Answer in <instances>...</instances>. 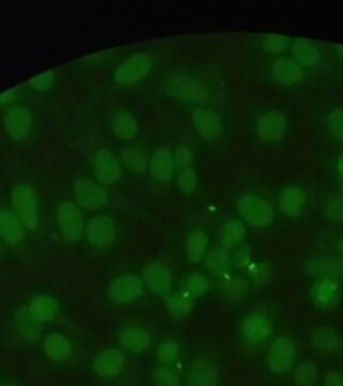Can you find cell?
<instances>
[{"label": "cell", "mask_w": 343, "mask_h": 386, "mask_svg": "<svg viewBox=\"0 0 343 386\" xmlns=\"http://www.w3.org/2000/svg\"><path fill=\"white\" fill-rule=\"evenodd\" d=\"M237 211L253 227H266L274 219V208L271 202L252 193L239 199Z\"/></svg>", "instance_id": "obj_1"}, {"label": "cell", "mask_w": 343, "mask_h": 386, "mask_svg": "<svg viewBox=\"0 0 343 386\" xmlns=\"http://www.w3.org/2000/svg\"><path fill=\"white\" fill-rule=\"evenodd\" d=\"M12 204L24 224L34 230L38 224V207L33 189L26 185H18L12 192Z\"/></svg>", "instance_id": "obj_2"}, {"label": "cell", "mask_w": 343, "mask_h": 386, "mask_svg": "<svg viewBox=\"0 0 343 386\" xmlns=\"http://www.w3.org/2000/svg\"><path fill=\"white\" fill-rule=\"evenodd\" d=\"M168 92L172 95L193 102H204L208 97L206 86L188 75H174L168 82Z\"/></svg>", "instance_id": "obj_3"}, {"label": "cell", "mask_w": 343, "mask_h": 386, "mask_svg": "<svg viewBox=\"0 0 343 386\" xmlns=\"http://www.w3.org/2000/svg\"><path fill=\"white\" fill-rule=\"evenodd\" d=\"M152 61L148 56L135 54L121 63L115 72V79L119 83H133L149 72Z\"/></svg>", "instance_id": "obj_4"}, {"label": "cell", "mask_w": 343, "mask_h": 386, "mask_svg": "<svg viewBox=\"0 0 343 386\" xmlns=\"http://www.w3.org/2000/svg\"><path fill=\"white\" fill-rule=\"evenodd\" d=\"M58 221L67 239L76 240L83 231L82 215L74 204L62 202L58 208Z\"/></svg>", "instance_id": "obj_5"}, {"label": "cell", "mask_w": 343, "mask_h": 386, "mask_svg": "<svg viewBox=\"0 0 343 386\" xmlns=\"http://www.w3.org/2000/svg\"><path fill=\"white\" fill-rule=\"evenodd\" d=\"M74 193H76V200L83 207L97 208L103 205L108 200L106 191L101 185L86 179L76 182L74 184Z\"/></svg>", "instance_id": "obj_6"}, {"label": "cell", "mask_w": 343, "mask_h": 386, "mask_svg": "<svg viewBox=\"0 0 343 386\" xmlns=\"http://www.w3.org/2000/svg\"><path fill=\"white\" fill-rule=\"evenodd\" d=\"M256 130L265 141H278L285 134L286 118L279 111H268L258 121Z\"/></svg>", "instance_id": "obj_7"}, {"label": "cell", "mask_w": 343, "mask_h": 386, "mask_svg": "<svg viewBox=\"0 0 343 386\" xmlns=\"http://www.w3.org/2000/svg\"><path fill=\"white\" fill-rule=\"evenodd\" d=\"M89 240L97 247H105L115 238V225L112 219L106 216L93 218L87 227Z\"/></svg>", "instance_id": "obj_8"}, {"label": "cell", "mask_w": 343, "mask_h": 386, "mask_svg": "<svg viewBox=\"0 0 343 386\" xmlns=\"http://www.w3.org/2000/svg\"><path fill=\"white\" fill-rule=\"evenodd\" d=\"M142 290V283L135 276H122L110 286V298L117 303H126L137 298Z\"/></svg>", "instance_id": "obj_9"}, {"label": "cell", "mask_w": 343, "mask_h": 386, "mask_svg": "<svg viewBox=\"0 0 343 386\" xmlns=\"http://www.w3.org/2000/svg\"><path fill=\"white\" fill-rule=\"evenodd\" d=\"M193 122L197 131L206 140H215L221 133V120L215 111L196 109L193 111Z\"/></svg>", "instance_id": "obj_10"}, {"label": "cell", "mask_w": 343, "mask_h": 386, "mask_svg": "<svg viewBox=\"0 0 343 386\" xmlns=\"http://www.w3.org/2000/svg\"><path fill=\"white\" fill-rule=\"evenodd\" d=\"M294 346L287 338L278 339L269 355V365L275 373H286L287 370L291 367L292 360H294Z\"/></svg>", "instance_id": "obj_11"}, {"label": "cell", "mask_w": 343, "mask_h": 386, "mask_svg": "<svg viewBox=\"0 0 343 386\" xmlns=\"http://www.w3.org/2000/svg\"><path fill=\"white\" fill-rule=\"evenodd\" d=\"M144 279L157 294H165L171 290V274L161 263H151L144 271Z\"/></svg>", "instance_id": "obj_12"}, {"label": "cell", "mask_w": 343, "mask_h": 386, "mask_svg": "<svg viewBox=\"0 0 343 386\" xmlns=\"http://www.w3.org/2000/svg\"><path fill=\"white\" fill-rule=\"evenodd\" d=\"M307 271L312 276L335 278L343 275V262L333 257H317L307 263Z\"/></svg>", "instance_id": "obj_13"}, {"label": "cell", "mask_w": 343, "mask_h": 386, "mask_svg": "<svg viewBox=\"0 0 343 386\" xmlns=\"http://www.w3.org/2000/svg\"><path fill=\"white\" fill-rule=\"evenodd\" d=\"M30 128H31L30 111L22 106L14 108L8 111L6 117V129L12 138L19 140L23 136L27 134Z\"/></svg>", "instance_id": "obj_14"}, {"label": "cell", "mask_w": 343, "mask_h": 386, "mask_svg": "<svg viewBox=\"0 0 343 386\" xmlns=\"http://www.w3.org/2000/svg\"><path fill=\"white\" fill-rule=\"evenodd\" d=\"M272 75L274 78L283 83V85H292L299 82L303 78V69L301 67V65L295 63L291 59L282 58L279 61H276L272 66Z\"/></svg>", "instance_id": "obj_15"}, {"label": "cell", "mask_w": 343, "mask_h": 386, "mask_svg": "<svg viewBox=\"0 0 343 386\" xmlns=\"http://www.w3.org/2000/svg\"><path fill=\"white\" fill-rule=\"evenodd\" d=\"M96 173L99 182L105 184H112L118 179L119 166L109 152H98L96 156Z\"/></svg>", "instance_id": "obj_16"}, {"label": "cell", "mask_w": 343, "mask_h": 386, "mask_svg": "<svg viewBox=\"0 0 343 386\" xmlns=\"http://www.w3.org/2000/svg\"><path fill=\"white\" fill-rule=\"evenodd\" d=\"M341 290L337 282L326 279L314 289V300L322 309H330L340 302Z\"/></svg>", "instance_id": "obj_17"}, {"label": "cell", "mask_w": 343, "mask_h": 386, "mask_svg": "<svg viewBox=\"0 0 343 386\" xmlns=\"http://www.w3.org/2000/svg\"><path fill=\"white\" fill-rule=\"evenodd\" d=\"M306 202V193L303 189L298 186H288L281 196V208L287 216L295 218L301 214Z\"/></svg>", "instance_id": "obj_18"}, {"label": "cell", "mask_w": 343, "mask_h": 386, "mask_svg": "<svg viewBox=\"0 0 343 386\" xmlns=\"http://www.w3.org/2000/svg\"><path fill=\"white\" fill-rule=\"evenodd\" d=\"M124 365V355L119 350L103 351L96 360V370L102 376H115Z\"/></svg>", "instance_id": "obj_19"}, {"label": "cell", "mask_w": 343, "mask_h": 386, "mask_svg": "<svg viewBox=\"0 0 343 386\" xmlns=\"http://www.w3.org/2000/svg\"><path fill=\"white\" fill-rule=\"evenodd\" d=\"M0 236L11 244L18 243L23 236L18 218L8 211H0Z\"/></svg>", "instance_id": "obj_20"}, {"label": "cell", "mask_w": 343, "mask_h": 386, "mask_svg": "<svg viewBox=\"0 0 343 386\" xmlns=\"http://www.w3.org/2000/svg\"><path fill=\"white\" fill-rule=\"evenodd\" d=\"M243 330L249 339L262 341L271 334L272 325L267 318H265L262 315H252L244 322Z\"/></svg>", "instance_id": "obj_21"}, {"label": "cell", "mask_w": 343, "mask_h": 386, "mask_svg": "<svg viewBox=\"0 0 343 386\" xmlns=\"http://www.w3.org/2000/svg\"><path fill=\"white\" fill-rule=\"evenodd\" d=\"M153 176L158 180L167 182L169 180L173 175V159L171 153L167 149H160L152 161Z\"/></svg>", "instance_id": "obj_22"}, {"label": "cell", "mask_w": 343, "mask_h": 386, "mask_svg": "<svg viewBox=\"0 0 343 386\" xmlns=\"http://www.w3.org/2000/svg\"><path fill=\"white\" fill-rule=\"evenodd\" d=\"M217 373L208 362H197L191 373V386H216Z\"/></svg>", "instance_id": "obj_23"}, {"label": "cell", "mask_w": 343, "mask_h": 386, "mask_svg": "<svg viewBox=\"0 0 343 386\" xmlns=\"http://www.w3.org/2000/svg\"><path fill=\"white\" fill-rule=\"evenodd\" d=\"M294 54L303 66H312L321 59V53L317 46L305 39H301L294 45Z\"/></svg>", "instance_id": "obj_24"}, {"label": "cell", "mask_w": 343, "mask_h": 386, "mask_svg": "<svg viewBox=\"0 0 343 386\" xmlns=\"http://www.w3.org/2000/svg\"><path fill=\"white\" fill-rule=\"evenodd\" d=\"M57 313V303L53 298L39 295L31 302V314L38 321H50Z\"/></svg>", "instance_id": "obj_25"}, {"label": "cell", "mask_w": 343, "mask_h": 386, "mask_svg": "<svg viewBox=\"0 0 343 386\" xmlns=\"http://www.w3.org/2000/svg\"><path fill=\"white\" fill-rule=\"evenodd\" d=\"M121 341L126 349L132 350V351H142L149 346L151 339L145 331L131 328V329L122 331Z\"/></svg>", "instance_id": "obj_26"}, {"label": "cell", "mask_w": 343, "mask_h": 386, "mask_svg": "<svg viewBox=\"0 0 343 386\" xmlns=\"http://www.w3.org/2000/svg\"><path fill=\"white\" fill-rule=\"evenodd\" d=\"M44 349H46V353L49 354V357L56 358V360H62V358H65L70 354L72 346H70V342L63 335L51 334L46 339Z\"/></svg>", "instance_id": "obj_27"}, {"label": "cell", "mask_w": 343, "mask_h": 386, "mask_svg": "<svg viewBox=\"0 0 343 386\" xmlns=\"http://www.w3.org/2000/svg\"><path fill=\"white\" fill-rule=\"evenodd\" d=\"M208 244V236L201 231H194L187 240V254L193 263L201 260Z\"/></svg>", "instance_id": "obj_28"}, {"label": "cell", "mask_w": 343, "mask_h": 386, "mask_svg": "<svg viewBox=\"0 0 343 386\" xmlns=\"http://www.w3.org/2000/svg\"><path fill=\"white\" fill-rule=\"evenodd\" d=\"M113 128L117 133V136H119L124 140H131L133 138L138 130V125L137 121L131 113H119L115 117V124Z\"/></svg>", "instance_id": "obj_29"}, {"label": "cell", "mask_w": 343, "mask_h": 386, "mask_svg": "<svg viewBox=\"0 0 343 386\" xmlns=\"http://www.w3.org/2000/svg\"><path fill=\"white\" fill-rule=\"evenodd\" d=\"M312 342L317 348L330 351V350H335L340 346L341 339L333 330L318 329L312 332Z\"/></svg>", "instance_id": "obj_30"}, {"label": "cell", "mask_w": 343, "mask_h": 386, "mask_svg": "<svg viewBox=\"0 0 343 386\" xmlns=\"http://www.w3.org/2000/svg\"><path fill=\"white\" fill-rule=\"evenodd\" d=\"M244 234H246V228L243 223L237 220L229 221L223 230L221 243L224 247H233L244 238Z\"/></svg>", "instance_id": "obj_31"}, {"label": "cell", "mask_w": 343, "mask_h": 386, "mask_svg": "<svg viewBox=\"0 0 343 386\" xmlns=\"http://www.w3.org/2000/svg\"><path fill=\"white\" fill-rule=\"evenodd\" d=\"M124 163L135 172H142L147 166V156L135 147H125L122 153Z\"/></svg>", "instance_id": "obj_32"}, {"label": "cell", "mask_w": 343, "mask_h": 386, "mask_svg": "<svg viewBox=\"0 0 343 386\" xmlns=\"http://www.w3.org/2000/svg\"><path fill=\"white\" fill-rule=\"evenodd\" d=\"M290 43V38L285 35H276V34H271L265 38L263 46L271 54H279L283 53L287 49Z\"/></svg>", "instance_id": "obj_33"}, {"label": "cell", "mask_w": 343, "mask_h": 386, "mask_svg": "<svg viewBox=\"0 0 343 386\" xmlns=\"http://www.w3.org/2000/svg\"><path fill=\"white\" fill-rule=\"evenodd\" d=\"M168 305H169V309L174 314H178V315L190 313L192 309L191 299L188 296H184V295L172 296Z\"/></svg>", "instance_id": "obj_34"}, {"label": "cell", "mask_w": 343, "mask_h": 386, "mask_svg": "<svg viewBox=\"0 0 343 386\" xmlns=\"http://www.w3.org/2000/svg\"><path fill=\"white\" fill-rule=\"evenodd\" d=\"M178 188L185 193H193L197 186V177L193 169H185L178 177Z\"/></svg>", "instance_id": "obj_35"}, {"label": "cell", "mask_w": 343, "mask_h": 386, "mask_svg": "<svg viewBox=\"0 0 343 386\" xmlns=\"http://www.w3.org/2000/svg\"><path fill=\"white\" fill-rule=\"evenodd\" d=\"M208 266L210 270L215 273H223L227 270L228 266V255L224 250H217L215 251L210 259H208Z\"/></svg>", "instance_id": "obj_36"}, {"label": "cell", "mask_w": 343, "mask_h": 386, "mask_svg": "<svg viewBox=\"0 0 343 386\" xmlns=\"http://www.w3.org/2000/svg\"><path fill=\"white\" fill-rule=\"evenodd\" d=\"M177 354H178V345L171 339L164 341L158 348V358L164 364L172 362L177 357Z\"/></svg>", "instance_id": "obj_37"}, {"label": "cell", "mask_w": 343, "mask_h": 386, "mask_svg": "<svg viewBox=\"0 0 343 386\" xmlns=\"http://www.w3.org/2000/svg\"><path fill=\"white\" fill-rule=\"evenodd\" d=\"M328 128L337 138L343 141V109H337L330 113Z\"/></svg>", "instance_id": "obj_38"}, {"label": "cell", "mask_w": 343, "mask_h": 386, "mask_svg": "<svg viewBox=\"0 0 343 386\" xmlns=\"http://www.w3.org/2000/svg\"><path fill=\"white\" fill-rule=\"evenodd\" d=\"M251 275L258 286H262V284H266L268 282H271L274 274H272V268L268 264L262 263L251 271Z\"/></svg>", "instance_id": "obj_39"}, {"label": "cell", "mask_w": 343, "mask_h": 386, "mask_svg": "<svg viewBox=\"0 0 343 386\" xmlns=\"http://www.w3.org/2000/svg\"><path fill=\"white\" fill-rule=\"evenodd\" d=\"M315 373H317L315 365L307 362V364H303V365H301V367L298 368L296 373H295V378H296V381H298L299 384H302V385H308V384L315 378Z\"/></svg>", "instance_id": "obj_40"}, {"label": "cell", "mask_w": 343, "mask_h": 386, "mask_svg": "<svg viewBox=\"0 0 343 386\" xmlns=\"http://www.w3.org/2000/svg\"><path fill=\"white\" fill-rule=\"evenodd\" d=\"M188 289L193 295H203L208 290V280L206 279V276L193 274L188 279Z\"/></svg>", "instance_id": "obj_41"}, {"label": "cell", "mask_w": 343, "mask_h": 386, "mask_svg": "<svg viewBox=\"0 0 343 386\" xmlns=\"http://www.w3.org/2000/svg\"><path fill=\"white\" fill-rule=\"evenodd\" d=\"M156 384L158 386H180V381L168 369H158L156 371Z\"/></svg>", "instance_id": "obj_42"}, {"label": "cell", "mask_w": 343, "mask_h": 386, "mask_svg": "<svg viewBox=\"0 0 343 386\" xmlns=\"http://www.w3.org/2000/svg\"><path fill=\"white\" fill-rule=\"evenodd\" d=\"M327 216L334 221L343 220V200L337 199L328 204L327 207Z\"/></svg>", "instance_id": "obj_43"}, {"label": "cell", "mask_w": 343, "mask_h": 386, "mask_svg": "<svg viewBox=\"0 0 343 386\" xmlns=\"http://www.w3.org/2000/svg\"><path fill=\"white\" fill-rule=\"evenodd\" d=\"M192 160V152L190 147H181L177 149L176 152V159H174V164L178 168H184L188 166Z\"/></svg>", "instance_id": "obj_44"}, {"label": "cell", "mask_w": 343, "mask_h": 386, "mask_svg": "<svg viewBox=\"0 0 343 386\" xmlns=\"http://www.w3.org/2000/svg\"><path fill=\"white\" fill-rule=\"evenodd\" d=\"M53 81H54V75H53L51 72H47V73L38 75V77L33 81V83H34V86L38 88V89H47V88L51 86Z\"/></svg>", "instance_id": "obj_45"}, {"label": "cell", "mask_w": 343, "mask_h": 386, "mask_svg": "<svg viewBox=\"0 0 343 386\" xmlns=\"http://www.w3.org/2000/svg\"><path fill=\"white\" fill-rule=\"evenodd\" d=\"M247 290V284L243 280H236L229 286V294L235 298H239L246 293Z\"/></svg>", "instance_id": "obj_46"}, {"label": "cell", "mask_w": 343, "mask_h": 386, "mask_svg": "<svg viewBox=\"0 0 343 386\" xmlns=\"http://www.w3.org/2000/svg\"><path fill=\"white\" fill-rule=\"evenodd\" d=\"M327 386H343L342 378L338 373H330L326 378Z\"/></svg>", "instance_id": "obj_47"}, {"label": "cell", "mask_w": 343, "mask_h": 386, "mask_svg": "<svg viewBox=\"0 0 343 386\" xmlns=\"http://www.w3.org/2000/svg\"><path fill=\"white\" fill-rule=\"evenodd\" d=\"M337 250H338L340 254H342L343 255V238L342 239L338 240V243H337Z\"/></svg>", "instance_id": "obj_48"}, {"label": "cell", "mask_w": 343, "mask_h": 386, "mask_svg": "<svg viewBox=\"0 0 343 386\" xmlns=\"http://www.w3.org/2000/svg\"><path fill=\"white\" fill-rule=\"evenodd\" d=\"M338 169H340V172H341V175L343 176V159H341V161L338 164Z\"/></svg>", "instance_id": "obj_49"}, {"label": "cell", "mask_w": 343, "mask_h": 386, "mask_svg": "<svg viewBox=\"0 0 343 386\" xmlns=\"http://www.w3.org/2000/svg\"><path fill=\"white\" fill-rule=\"evenodd\" d=\"M337 49H338V51L341 53V56H343V46H341V45H338V46H337Z\"/></svg>", "instance_id": "obj_50"}, {"label": "cell", "mask_w": 343, "mask_h": 386, "mask_svg": "<svg viewBox=\"0 0 343 386\" xmlns=\"http://www.w3.org/2000/svg\"><path fill=\"white\" fill-rule=\"evenodd\" d=\"M341 191H342V193H343V186H342V189H341Z\"/></svg>", "instance_id": "obj_51"}]
</instances>
